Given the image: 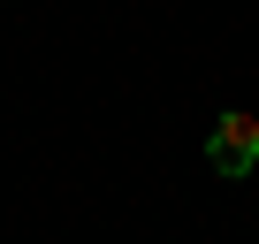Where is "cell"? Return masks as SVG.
<instances>
[{
    "instance_id": "cell-1",
    "label": "cell",
    "mask_w": 259,
    "mask_h": 244,
    "mask_svg": "<svg viewBox=\"0 0 259 244\" xmlns=\"http://www.w3.org/2000/svg\"><path fill=\"white\" fill-rule=\"evenodd\" d=\"M206 160H213L221 176H251V168H259V122H251V114H221L213 138H206Z\"/></svg>"
}]
</instances>
